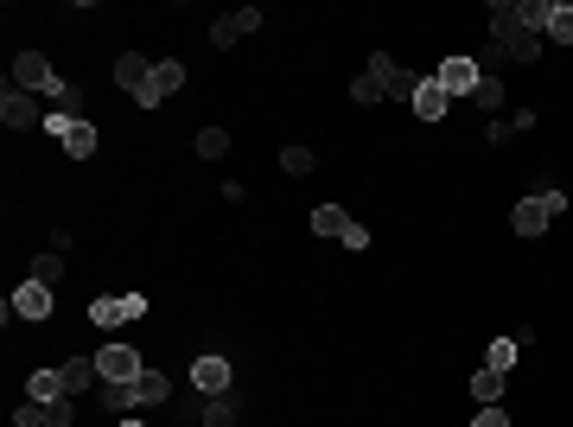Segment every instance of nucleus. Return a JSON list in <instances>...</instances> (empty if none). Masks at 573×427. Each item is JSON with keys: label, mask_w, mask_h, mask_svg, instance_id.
<instances>
[{"label": "nucleus", "mask_w": 573, "mask_h": 427, "mask_svg": "<svg viewBox=\"0 0 573 427\" xmlns=\"http://www.w3.org/2000/svg\"><path fill=\"white\" fill-rule=\"evenodd\" d=\"M0 122H7V128H45V115H39V102H32L26 90H13V83H7V90H0Z\"/></svg>", "instance_id": "9d476101"}, {"label": "nucleus", "mask_w": 573, "mask_h": 427, "mask_svg": "<svg viewBox=\"0 0 573 427\" xmlns=\"http://www.w3.org/2000/svg\"><path fill=\"white\" fill-rule=\"evenodd\" d=\"M96 370H102V383H134V377H141V351H134V345H102L96 351Z\"/></svg>", "instance_id": "423d86ee"}, {"label": "nucleus", "mask_w": 573, "mask_h": 427, "mask_svg": "<svg viewBox=\"0 0 573 427\" xmlns=\"http://www.w3.org/2000/svg\"><path fill=\"white\" fill-rule=\"evenodd\" d=\"M433 83H440L446 96H472L478 83H484V71H478V58H446L440 71H433Z\"/></svg>", "instance_id": "1a4fd4ad"}, {"label": "nucleus", "mask_w": 573, "mask_h": 427, "mask_svg": "<svg viewBox=\"0 0 573 427\" xmlns=\"http://www.w3.org/2000/svg\"><path fill=\"white\" fill-rule=\"evenodd\" d=\"M77 415H71V396L64 402H26L20 415H13V427H71Z\"/></svg>", "instance_id": "f8f14e48"}, {"label": "nucleus", "mask_w": 573, "mask_h": 427, "mask_svg": "<svg viewBox=\"0 0 573 427\" xmlns=\"http://www.w3.org/2000/svg\"><path fill=\"white\" fill-rule=\"evenodd\" d=\"M446 102H453V96H446L433 77H421V83H414V96H408V109L421 115V122H440V115H446Z\"/></svg>", "instance_id": "4468645a"}, {"label": "nucleus", "mask_w": 573, "mask_h": 427, "mask_svg": "<svg viewBox=\"0 0 573 427\" xmlns=\"http://www.w3.org/2000/svg\"><path fill=\"white\" fill-rule=\"evenodd\" d=\"M281 166H287L293 179H300V173H312V147H281Z\"/></svg>", "instance_id": "cd10ccee"}, {"label": "nucleus", "mask_w": 573, "mask_h": 427, "mask_svg": "<svg viewBox=\"0 0 573 427\" xmlns=\"http://www.w3.org/2000/svg\"><path fill=\"white\" fill-rule=\"evenodd\" d=\"M191 383H198V396H230V383H236V370H230V357H217V351H204L198 364H191Z\"/></svg>", "instance_id": "0eeeda50"}, {"label": "nucleus", "mask_w": 573, "mask_h": 427, "mask_svg": "<svg viewBox=\"0 0 573 427\" xmlns=\"http://www.w3.org/2000/svg\"><path fill=\"white\" fill-rule=\"evenodd\" d=\"M51 300H58L51 287H39V281H20V287H13V300L0 306V313H7V319H45V313H51Z\"/></svg>", "instance_id": "6e6552de"}, {"label": "nucleus", "mask_w": 573, "mask_h": 427, "mask_svg": "<svg viewBox=\"0 0 573 427\" xmlns=\"http://www.w3.org/2000/svg\"><path fill=\"white\" fill-rule=\"evenodd\" d=\"M516 13H523V26H529V32H548V13H554V0H523Z\"/></svg>", "instance_id": "a878e982"}, {"label": "nucleus", "mask_w": 573, "mask_h": 427, "mask_svg": "<svg viewBox=\"0 0 573 427\" xmlns=\"http://www.w3.org/2000/svg\"><path fill=\"white\" fill-rule=\"evenodd\" d=\"M491 45L503 51V58H535L542 51V32L523 26V13H516V0H491Z\"/></svg>", "instance_id": "f257e3e1"}, {"label": "nucleus", "mask_w": 573, "mask_h": 427, "mask_svg": "<svg viewBox=\"0 0 573 427\" xmlns=\"http://www.w3.org/2000/svg\"><path fill=\"white\" fill-rule=\"evenodd\" d=\"M255 26H262V7H236L230 20H217V26H211V45H217V51H230L236 39H249Z\"/></svg>", "instance_id": "9b49d317"}, {"label": "nucleus", "mask_w": 573, "mask_h": 427, "mask_svg": "<svg viewBox=\"0 0 573 427\" xmlns=\"http://www.w3.org/2000/svg\"><path fill=\"white\" fill-rule=\"evenodd\" d=\"M115 83L141 102V109H160V102H153V64L141 58V51H121V58H115Z\"/></svg>", "instance_id": "20e7f679"}, {"label": "nucleus", "mask_w": 573, "mask_h": 427, "mask_svg": "<svg viewBox=\"0 0 573 427\" xmlns=\"http://www.w3.org/2000/svg\"><path fill=\"white\" fill-rule=\"evenodd\" d=\"M198 421H204V427H236V402H230V396H204V402H198Z\"/></svg>", "instance_id": "a211bd4d"}, {"label": "nucleus", "mask_w": 573, "mask_h": 427, "mask_svg": "<svg viewBox=\"0 0 573 427\" xmlns=\"http://www.w3.org/2000/svg\"><path fill=\"white\" fill-rule=\"evenodd\" d=\"M542 39L573 45V7H561V0H554V13H548V32H542Z\"/></svg>", "instance_id": "5701e85b"}, {"label": "nucleus", "mask_w": 573, "mask_h": 427, "mask_svg": "<svg viewBox=\"0 0 573 427\" xmlns=\"http://www.w3.org/2000/svg\"><path fill=\"white\" fill-rule=\"evenodd\" d=\"M370 77H376V90L382 96H414V83H408V71L389 58V51H370Z\"/></svg>", "instance_id": "ddd939ff"}, {"label": "nucleus", "mask_w": 573, "mask_h": 427, "mask_svg": "<svg viewBox=\"0 0 573 427\" xmlns=\"http://www.w3.org/2000/svg\"><path fill=\"white\" fill-rule=\"evenodd\" d=\"M96 383H102L96 357H71V364H64V396H83V389H96Z\"/></svg>", "instance_id": "dca6fc26"}, {"label": "nucleus", "mask_w": 573, "mask_h": 427, "mask_svg": "<svg viewBox=\"0 0 573 427\" xmlns=\"http://www.w3.org/2000/svg\"><path fill=\"white\" fill-rule=\"evenodd\" d=\"M561 211H567V192H529V198H516L510 224H516V236H542Z\"/></svg>", "instance_id": "7ed1b4c3"}, {"label": "nucleus", "mask_w": 573, "mask_h": 427, "mask_svg": "<svg viewBox=\"0 0 573 427\" xmlns=\"http://www.w3.org/2000/svg\"><path fill=\"white\" fill-rule=\"evenodd\" d=\"M312 230H319V236H338V243H344V230H351L344 204H319V211H312Z\"/></svg>", "instance_id": "6ab92c4d"}, {"label": "nucleus", "mask_w": 573, "mask_h": 427, "mask_svg": "<svg viewBox=\"0 0 573 427\" xmlns=\"http://www.w3.org/2000/svg\"><path fill=\"white\" fill-rule=\"evenodd\" d=\"M472 396H478L484 408H491V402L503 396V370H478V377H472Z\"/></svg>", "instance_id": "b1692460"}, {"label": "nucleus", "mask_w": 573, "mask_h": 427, "mask_svg": "<svg viewBox=\"0 0 573 427\" xmlns=\"http://www.w3.org/2000/svg\"><path fill=\"white\" fill-rule=\"evenodd\" d=\"M172 389H166V377L160 370H141L134 383H102V408L109 415H128V408H147V402H166Z\"/></svg>", "instance_id": "f03ea898"}, {"label": "nucleus", "mask_w": 573, "mask_h": 427, "mask_svg": "<svg viewBox=\"0 0 573 427\" xmlns=\"http://www.w3.org/2000/svg\"><path fill=\"white\" fill-rule=\"evenodd\" d=\"M472 427H510V415H503V408H497V402H491V408H484V415H478V421H472Z\"/></svg>", "instance_id": "7c9ffc66"}, {"label": "nucleus", "mask_w": 573, "mask_h": 427, "mask_svg": "<svg viewBox=\"0 0 573 427\" xmlns=\"http://www.w3.org/2000/svg\"><path fill=\"white\" fill-rule=\"evenodd\" d=\"M351 96H357V102H382V90H376V77H370V71L351 83Z\"/></svg>", "instance_id": "c85d7f7f"}, {"label": "nucleus", "mask_w": 573, "mask_h": 427, "mask_svg": "<svg viewBox=\"0 0 573 427\" xmlns=\"http://www.w3.org/2000/svg\"><path fill=\"white\" fill-rule=\"evenodd\" d=\"M45 128L64 141V153H71V160H90V153H96V128L83 122V115H45Z\"/></svg>", "instance_id": "39448f33"}, {"label": "nucleus", "mask_w": 573, "mask_h": 427, "mask_svg": "<svg viewBox=\"0 0 573 427\" xmlns=\"http://www.w3.org/2000/svg\"><path fill=\"white\" fill-rule=\"evenodd\" d=\"M472 102H478V109H503V77H484L472 90Z\"/></svg>", "instance_id": "bb28decb"}, {"label": "nucleus", "mask_w": 573, "mask_h": 427, "mask_svg": "<svg viewBox=\"0 0 573 427\" xmlns=\"http://www.w3.org/2000/svg\"><path fill=\"white\" fill-rule=\"evenodd\" d=\"M223 153H230V134H223V128H204V134H198V160H223Z\"/></svg>", "instance_id": "393cba45"}, {"label": "nucleus", "mask_w": 573, "mask_h": 427, "mask_svg": "<svg viewBox=\"0 0 573 427\" xmlns=\"http://www.w3.org/2000/svg\"><path fill=\"white\" fill-rule=\"evenodd\" d=\"M516 128H523V122H516V115H503V122H491V141L503 147V141H510V134H516Z\"/></svg>", "instance_id": "c756f323"}, {"label": "nucleus", "mask_w": 573, "mask_h": 427, "mask_svg": "<svg viewBox=\"0 0 573 427\" xmlns=\"http://www.w3.org/2000/svg\"><path fill=\"white\" fill-rule=\"evenodd\" d=\"M141 313H147L141 294H121V300H96V306H90L96 326H121V319H141Z\"/></svg>", "instance_id": "2eb2a0df"}, {"label": "nucleus", "mask_w": 573, "mask_h": 427, "mask_svg": "<svg viewBox=\"0 0 573 427\" xmlns=\"http://www.w3.org/2000/svg\"><path fill=\"white\" fill-rule=\"evenodd\" d=\"M26 281H39V287H51V294H58V287H64V262H58V255H39V262L26 268Z\"/></svg>", "instance_id": "4be33fe9"}, {"label": "nucleus", "mask_w": 573, "mask_h": 427, "mask_svg": "<svg viewBox=\"0 0 573 427\" xmlns=\"http://www.w3.org/2000/svg\"><path fill=\"white\" fill-rule=\"evenodd\" d=\"M115 427H147V421H134V415H121V421H115Z\"/></svg>", "instance_id": "2f4dec72"}, {"label": "nucleus", "mask_w": 573, "mask_h": 427, "mask_svg": "<svg viewBox=\"0 0 573 427\" xmlns=\"http://www.w3.org/2000/svg\"><path fill=\"white\" fill-rule=\"evenodd\" d=\"M26 402H64V370H32Z\"/></svg>", "instance_id": "f3484780"}, {"label": "nucleus", "mask_w": 573, "mask_h": 427, "mask_svg": "<svg viewBox=\"0 0 573 427\" xmlns=\"http://www.w3.org/2000/svg\"><path fill=\"white\" fill-rule=\"evenodd\" d=\"M179 83H185V64H172V58L153 64V102H166L172 90H179Z\"/></svg>", "instance_id": "412c9836"}, {"label": "nucleus", "mask_w": 573, "mask_h": 427, "mask_svg": "<svg viewBox=\"0 0 573 427\" xmlns=\"http://www.w3.org/2000/svg\"><path fill=\"white\" fill-rule=\"evenodd\" d=\"M516 357H523V345H516V338H491V351H484V370H503V377H510Z\"/></svg>", "instance_id": "aec40b11"}]
</instances>
